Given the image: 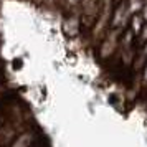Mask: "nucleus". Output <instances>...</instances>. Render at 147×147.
<instances>
[{"label": "nucleus", "instance_id": "1", "mask_svg": "<svg viewBox=\"0 0 147 147\" xmlns=\"http://www.w3.org/2000/svg\"><path fill=\"white\" fill-rule=\"evenodd\" d=\"M113 8H114V0H101L99 2V10L94 20L93 27V36H102L109 30L111 17H113Z\"/></svg>", "mask_w": 147, "mask_h": 147}, {"label": "nucleus", "instance_id": "2", "mask_svg": "<svg viewBox=\"0 0 147 147\" xmlns=\"http://www.w3.org/2000/svg\"><path fill=\"white\" fill-rule=\"evenodd\" d=\"M122 32L124 30H121V28H111V30H107L104 33V38L101 41V48H99V55L102 60H106L107 56H113L117 51Z\"/></svg>", "mask_w": 147, "mask_h": 147}, {"label": "nucleus", "instance_id": "3", "mask_svg": "<svg viewBox=\"0 0 147 147\" xmlns=\"http://www.w3.org/2000/svg\"><path fill=\"white\" fill-rule=\"evenodd\" d=\"M80 2H81V8H83V12L80 15L81 25L84 23L86 27H93L96 15H98V10H99L101 0H80Z\"/></svg>", "mask_w": 147, "mask_h": 147}, {"label": "nucleus", "instance_id": "4", "mask_svg": "<svg viewBox=\"0 0 147 147\" xmlns=\"http://www.w3.org/2000/svg\"><path fill=\"white\" fill-rule=\"evenodd\" d=\"M144 7V0H127L126 5V15L127 18L131 20V17L136 13H140V10Z\"/></svg>", "mask_w": 147, "mask_h": 147}, {"label": "nucleus", "instance_id": "5", "mask_svg": "<svg viewBox=\"0 0 147 147\" xmlns=\"http://www.w3.org/2000/svg\"><path fill=\"white\" fill-rule=\"evenodd\" d=\"M127 30H131L134 35H139L140 30H142V27H144V20H142V17H140V13H136L131 17V20H129V23H127Z\"/></svg>", "mask_w": 147, "mask_h": 147}, {"label": "nucleus", "instance_id": "6", "mask_svg": "<svg viewBox=\"0 0 147 147\" xmlns=\"http://www.w3.org/2000/svg\"><path fill=\"white\" fill-rule=\"evenodd\" d=\"M146 41H147V23H144V27H142V30H140V33H139V43L144 45Z\"/></svg>", "mask_w": 147, "mask_h": 147}, {"label": "nucleus", "instance_id": "7", "mask_svg": "<svg viewBox=\"0 0 147 147\" xmlns=\"http://www.w3.org/2000/svg\"><path fill=\"white\" fill-rule=\"evenodd\" d=\"M140 17H142L144 23H147V0H144V7L140 10Z\"/></svg>", "mask_w": 147, "mask_h": 147}, {"label": "nucleus", "instance_id": "8", "mask_svg": "<svg viewBox=\"0 0 147 147\" xmlns=\"http://www.w3.org/2000/svg\"><path fill=\"white\" fill-rule=\"evenodd\" d=\"M142 81H144V84L147 86V65L144 66V69H142Z\"/></svg>", "mask_w": 147, "mask_h": 147}, {"label": "nucleus", "instance_id": "9", "mask_svg": "<svg viewBox=\"0 0 147 147\" xmlns=\"http://www.w3.org/2000/svg\"><path fill=\"white\" fill-rule=\"evenodd\" d=\"M66 3L73 7V5H78V3H80V0H66Z\"/></svg>", "mask_w": 147, "mask_h": 147}]
</instances>
